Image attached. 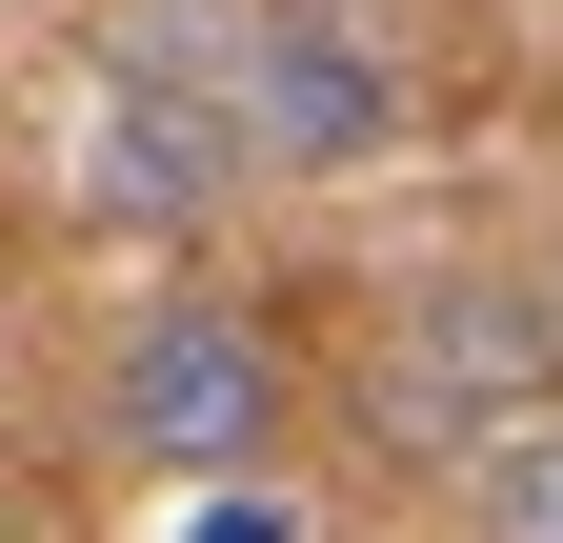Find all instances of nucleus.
<instances>
[{
    "label": "nucleus",
    "instance_id": "1",
    "mask_svg": "<svg viewBox=\"0 0 563 543\" xmlns=\"http://www.w3.org/2000/svg\"><path fill=\"white\" fill-rule=\"evenodd\" d=\"M563 402V302L504 282V262H443V282H402V343H383V443L422 463H463V443H504Z\"/></svg>",
    "mask_w": 563,
    "mask_h": 543
},
{
    "label": "nucleus",
    "instance_id": "2",
    "mask_svg": "<svg viewBox=\"0 0 563 543\" xmlns=\"http://www.w3.org/2000/svg\"><path fill=\"white\" fill-rule=\"evenodd\" d=\"M101 443L162 463V484H262V443H282V343H262L242 302H141L121 363H101Z\"/></svg>",
    "mask_w": 563,
    "mask_h": 543
},
{
    "label": "nucleus",
    "instance_id": "3",
    "mask_svg": "<svg viewBox=\"0 0 563 543\" xmlns=\"http://www.w3.org/2000/svg\"><path fill=\"white\" fill-rule=\"evenodd\" d=\"M242 142L302 162V181L383 162V142H402V60L342 21V0H262V21H242Z\"/></svg>",
    "mask_w": 563,
    "mask_h": 543
},
{
    "label": "nucleus",
    "instance_id": "4",
    "mask_svg": "<svg viewBox=\"0 0 563 543\" xmlns=\"http://www.w3.org/2000/svg\"><path fill=\"white\" fill-rule=\"evenodd\" d=\"M162 121H181L162 81H121V101H101V142H81V181H101V201H141V222H162V201H201V181H222V142H162Z\"/></svg>",
    "mask_w": 563,
    "mask_h": 543
},
{
    "label": "nucleus",
    "instance_id": "5",
    "mask_svg": "<svg viewBox=\"0 0 563 543\" xmlns=\"http://www.w3.org/2000/svg\"><path fill=\"white\" fill-rule=\"evenodd\" d=\"M463 523L483 543H563V402L504 423V443H463Z\"/></svg>",
    "mask_w": 563,
    "mask_h": 543
},
{
    "label": "nucleus",
    "instance_id": "6",
    "mask_svg": "<svg viewBox=\"0 0 563 543\" xmlns=\"http://www.w3.org/2000/svg\"><path fill=\"white\" fill-rule=\"evenodd\" d=\"M201 543H302V503L282 484H201Z\"/></svg>",
    "mask_w": 563,
    "mask_h": 543
},
{
    "label": "nucleus",
    "instance_id": "7",
    "mask_svg": "<svg viewBox=\"0 0 563 543\" xmlns=\"http://www.w3.org/2000/svg\"><path fill=\"white\" fill-rule=\"evenodd\" d=\"M543 302H563V282H543Z\"/></svg>",
    "mask_w": 563,
    "mask_h": 543
}]
</instances>
